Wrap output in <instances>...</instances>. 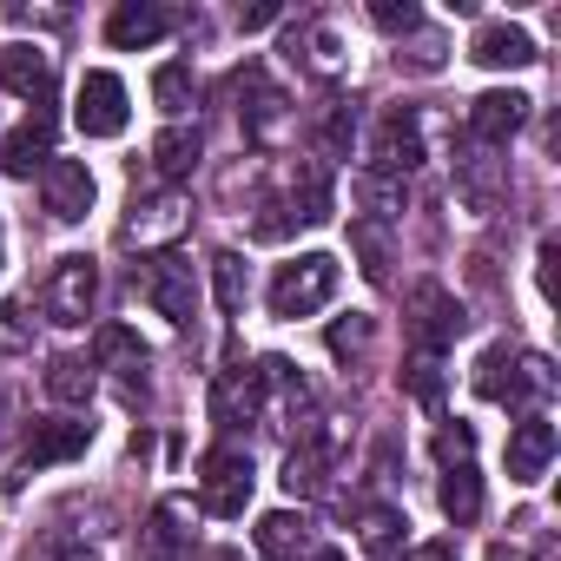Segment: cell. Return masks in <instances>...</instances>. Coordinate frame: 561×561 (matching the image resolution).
<instances>
[{"instance_id":"7","label":"cell","mask_w":561,"mask_h":561,"mask_svg":"<svg viewBox=\"0 0 561 561\" xmlns=\"http://www.w3.org/2000/svg\"><path fill=\"white\" fill-rule=\"evenodd\" d=\"M462 305H456V291H443V285H416L410 291V337H416V351L423 357H443L456 337H462Z\"/></svg>"},{"instance_id":"22","label":"cell","mask_w":561,"mask_h":561,"mask_svg":"<svg viewBox=\"0 0 561 561\" xmlns=\"http://www.w3.org/2000/svg\"><path fill=\"white\" fill-rule=\"evenodd\" d=\"M285 211H291V225H324L331 218V172L324 165H291V198H285Z\"/></svg>"},{"instance_id":"34","label":"cell","mask_w":561,"mask_h":561,"mask_svg":"<svg viewBox=\"0 0 561 561\" xmlns=\"http://www.w3.org/2000/svg\"><path fill=\"white\" fill-rule=\"evenodd\" d=\"M351 139H357V106L337 100V106L324 113V126H318V152H324V159H351Z\"/></svg>"},{"instance_id":"14","label":"cell","mask_w":561,"mask_h":561,"mask_svg":"<svg viewBox=\"0 0 561 561\" xmlns=\"http://www.w3.org/2000/svg\"><path fill=\"white\" fill-rule=\"evenodd\" d=\"M185 225H192V211H185V198H179V192H159V198H133V218H126V244H139V251H159V244H172Z\"/></svg>"},{"instance_id":"35","label":"cell","mask_w":561,"mask_h":561,"mask_svg":"<svg viewBox=\"0 0 561 561\" xmlns=\"http://www.w3.org/2000/svg\"><path fill=\"white\" fill-rule=\"evenodd\" d=\"M403 390H410L423 410H443V364L416 351V357H410V370H403Z\"/></svg>"},{"instance_id":"45","label":"cell","mask_w":561,"mask_h":561,"mask_svg":"<svg viewBox=\"0 0 561 561\" xmlns=\"http://www.w3.org/2000/svg\"><path fill=\"white\" fill-rule=\"evenodd\" d=\"M403 561H456V548H449V541H423V548H410Z\"/></svg>"},{"instance_id":"26","label":"cell","mask_w":561,"mask_h":561,"mask_svg":"<svg viewBox=\"0 0 561 561\" xmlns=\"http://www.w3.org/2000/svg\"><path fill=\"white\" fill-rule=\"evenodd\" d=\"M93 390H100V364H87V357H54V364H47V397H54V403L87 410Z\"/></svg>"},{"instance_id":"6","label":"cell","mask_w":561,"mask_h":561,"mask_svg":"<svg viewBox=\"0 0 561 561\" xmlns=\"http://www.w3.org/2000/svg\"><path fill=\"white\" fill-rule=\"evenodd\" d=\"M126 119H133V106H126V80H119V73H87L80 93H73V126H80L87 139H119Z\"/></svg>"},{"instance_id":"24","label":"cell","mask_w":561,"mask_h":561,"mask_svg":"<svg viewBox=\"0 0 561 561\" xmlns=\"http://www.w3.org/2000/svg\"><path fill=\"white\" fill-rule=\"evenodd\" d=\"M285 54H291L305 73H318V80H337V73H344V41H337L331 27H298Z\"/></svg>"},{"instance_id":"2","label":"cell","mask_w":561,"mask_h":561,"mask_svg":"<svg viewBox=\"0 0 561 561\" xmlns=\"http://www.w3.org/2000/svg\"><path fill=\"white\" fill-rule=\"evenodd\" d=\"M554 390V364L535 357V351H508V344H489L482 364H476V397L482 403H528V397H548Z\"/></svg>"},{"instance_id":"46","label":"cell","mask_w":561,"mask_h":561,"mask_svg":"<svg viewBox=\"0 0 561 561\" xmlns=\"http://www.w3.org/2000/svg\"><path fill=\"white\" fill-rule=\"evenodd\" d=\"M305 561H344V554H337V548H311Z\"/></svg>"},{"instance_id":"40","label":"cell","mask_w":561,"mask_h":561,"mask_svg":"<svg viewBox=\"0 0 561 561\" xmlns=\"http://www.w3.org/2000/svg\"><path fill=\"white\" fill-rule=\"evenodd\" d=\"M27 561H100L87 541H73V535H41L34 548H27Z\"/></svg>"},{"instance_id":"47","label":"cell","mask_w":561,"mask_h":561,"mask_svg":"<svg viewBox=\"0 0 561 561\" xmlns=\"http://www.w3.org/2000/svg\"><path fill=\"white\" fill-rule=\"evenodd\" d=\"M495 561H515V554H508V548H495Z\"/></svg>"},{"instance_id":"33","label":"cell","mask_w":561,"mask_h":561,"mask_svg":"<svg viewBox=\"0 0 561 561\" xmlns=\"http://www.w3.org/2000/svg\"><path fill=\"white\" fill-rule=\"evenodd\" d=\"M211 285H218V311L225 318H244V257L238 251H218L211 257Z\"/></svg>"},{"instance_id":"20","label":"cell","mask_w":561,"mask_h":561,"mask_svg":"<svg viewBox=\"0 0 561 561\" xmlns=\"http://www.w3.org/2000/svg\"><path fill=\"white\" fill-rule=\"evenodd\" d=\"M318 541H311V522L298 515V508H271L264 522H257V554L264 561H305Z\"/></svg>"},{"instance_id":"31","label":"cell","mask_w":561,"mask_h":561,"mask_svg":"<svg viewBox=\"0 0 561 561\" xmlns=\"http://www.w3.org/2000/svg\"><path fill=\"white\" fill-rule=\"evenodd\" d=\"M351 251H357V271L370 277V285H390V231H383V225L357 218V225H351Z\"/></svg>"},{"instance_id":"19","label":"cell","mask_w":561,"mask_h":561,"mask_svg":"<svg viewBox=\"0 0 561 561\" xmlns=\"http://www.w3.org/2000/svg\"><path fill=\"white\" fill-rule=\"evenodd\" d=\"M548 462H554V423L548 416H522L508 430V476L515 482H541Z\"/></svg>"},{"instance_id":"38","label":"cell","mask_w":561,"mask_h":561,"mask_svg":"<svg viewBox=\"0 0 561 561\" xmlns=\"http://www.w3.org/2000/svg\"><path fill=\"white\" fill-rule=\"evenodd\" d=\"M21 351H34L27 305H0V357H21Z\"/></svg>"},{"instance_id":"5","label":"cell","mask_w":561,"mask_h":561,"mask_svg":"<svg viewBox=\"0 0 561 561\" xmlns=\"http://www.w3.org/2000/svg\"><path fill=\"white\" fill-rule=\"evenodd\" d=\"M93 305H100V264H93V257H60L54 277H47V291H41V311H47L54 324L80 331V324L93 318Z\"/></svg>"},{"instance_id":"15","label":"cell","mask_w":561,"mask_h":561,"mask_svg":"<svg viewBox=\"0 0 561 561\" xmlns=\"http://www.w3.org/2000/svg\"><path fill=\"white\" fill-rule=\"evenodd\" d=\"M192 508L179 502V495H165L152 515H146V528H139V541H133V561H179L185 548H192Z\"/></svg>"},{"instance_id":"9","label":"cell","mask_w":561,"mask_h":561,"mask_svg":"<svg viewBox=\"0 0 561 561\" xmlns=\"http://www.w3.org/2000/svg\"><path fill=\"white\" fill-rule=\"evenodd\" d=\"M528 126V93H508V87H495V93H476L469 100V146H489V152H502L515 133Z\"/></svg>"},{"instance_id":"30","label":"cell","mask_w":561,"mask_h":561,"mask_svg":"<svg viewBox=\"0 0 561 561\" xmlns=\"http://www.w3.org/2000/svg\"><path fill=\"white\" fill-rule=\"evenodd\" d=\"M231 87H238V100H251V106H244L251 133H271V126H277V113H285V93H277V87H271V80H264L257 67H244V73H238Z\"/></svg>"},{"instance_id":"12","label":"cell","mask_w":561,"mask_h":561,"mask_svg":"<svg viewBox=\"0 0 561 561\" xmlns=\"http://www.w3.org/2000/svg\"><path fill=\"white\" fill-rule=\"evenodd\" d=\"M0 87H8L14 100H34V113L54 100V54L47 47H0Z\"/></svg>"},{"instance_id":"28","label":"cell","mask_w":561,"mask_h":561,"mask_svg":"<svg viewBox=\"0 0 561 561\" xmlns=\"http://www.w3.org/2000/svg\"><path fill=\"white\" fill-rule=\"evenodd\" d=\"M351 192H357V205H364V218H370V225L403 218V179H390V172H377V165H370V172H357V185H351Z\"/></svg>"},{"instance_id":"32","label":"cell","mask_w":561,"mask_h":561,"mask_svg":"<svg viewBox=\"0 0 561 561\" xmlns=\"http://www.w3.org/2000/svg\"><path fill=\"white\" fill-rule=\"evenodd\" d=\"M403 528H410V522H403V508H390V502H370V508H364V528H357V541H364L370 554H397V548H403Z\"/></svg>"},{"instance_id":"37","label":"cell","mask_w":561,"mask_h":561,"mask_svg":"<svg viewBox=\"0 0 561 561\" xmlns=\"http://www.w3.org/2000/svg\"><path fill=\"white\" fill-rule=\"evenodd\" d=\"M152 100H159L165 113H185V106H192V73H185L179 60L159 67V73H152Z\"/></svg>"},{"instance_id":"29","label":"cell","mask_w":561,"mask_h":561,"mask_svg":"<svg viewBox=\"0 0 561 561\" xmlns=\"http://www.w3.org/2000/svg\"><path fill=\"white\" fill-rule=\"evenodd\" d=\"M443 515H449L456 528H469V522L482 515V476H476L469 462L443 469Z\"/></svg>"},{"instance_id":"11","label":"cell","mask_w":561,"mask_h":561,"mask_svg":"<svg viewBox=\"0 0 561 561\" xmlns=\"http://www.w3.org/2000/svg\"><path fill=\"white\" fill-rule=\"evenodd\" d=\"M41 198H47V211H54L60 225H80V218L93 211V172H87V159H47Z\"/></svg>"},{"instance_id":"4","label":"cell","mask_w":561,"mask_h":561,"mask_svg":"<svg viewBox=\"0 0 561 561\" xmlns=\"http://www.w3.org/2000/svg\"><path fill=\"white\" fill-rule=\"evenodd\" d=\"M244 502H251V456L231 443L205 449L198 456V508L205 515H244Z\"/></svg>"},{"instance_id":"43","label":"cell","mask_w":561,"mask_h":561,"mask_svg":"<svg viewBox=\"0 0 561 561\" xmlns=\"http://www.w3.org/2000/svg\"><path fill=\"white\" fill-rule=\"evenodd\" d=\"M554 264H561V244L554 238H541V257H535V285H541V298L554 305Z\"/></svg>"},{"instance_id":"8","label":"cell","mask_w":561,"mask_h":561,"mask_svg":"<svg viewBox=\"0 0 561 561\" xmlns=\"http://www.w3.org/2000/svg\"><path fill=\"white\" fill-rule=\"evenodd\" d=\"M370 159H377V172H390V179H403V172H416V165L430 159V152H423V119H416V106H390V113L377 119Z\"/></svg>"},{"instance_id":"18","label":"cell","mask_w":561,"mask_h":561,"mask_svg":"<svg viewBox=\"0 0 561 561\" xmlns=\"http://www.w3.org/2000/svg\"><path fill=\"white\" fill-rule=\"evenodd\" d=\"M93 443V423H73V416H47L27 430V469H47V462H73L87 456Z\"/></svg>"},{"instance_id":"44","label":"cell","mask_w":561,"mask_h":561,"mask_svg":"<svg viewBox=\"0 0 561 561\" xmlns=\"http://www.w3.org/2000/svg\"><path fill=\"white\" fill-rule=\"evenodd\" d=\"M277 21V0H257V8H238V27L251 34V27H271Z\"/></svg>"},{"instance_id":"21","label":"cell","mask_w":561,"mask_h":561,"mask_svg":"<svg viewBox=\"0 0 561 561\" xmlns=\"http://www.w3.org/2000/svg\"><path fill=\"white\" fill-rule=\"evenodd\" d=\"M251 416H264L257 410V377L251 370H218V383H211V423L218 430H238Z\"/></svg>"},{"instance_id":"10","label":"cell","mask_w":561,"mask_h":561,"mask_svg":"<svg viewBox=\"0 0 561 561\" xmlns=\"http://www.w3.org/2000/svg\"><path fill=\"white\" fill-rule=\"evenodd\" d=\"M456 192L469 211H495L508 192V159H495L489 146H462L456 152Z\"/></svg>"},{"instance_id":"27","label":"cell","mask_w":561,"mask_h":561,"mask_svg":"<svg viewBox=\"0 0 561 561\" xmlns=\"http://www.w3.org/2000/svg\"><path fill=\"white\" fill-rule=\"evenodd\" d=\"M198 152H205L198 126H165V133L152 139V165H159V179H192Z\"/></svg>"},{"instance_id":"23","label":"cell","mask_w":561,"mask_h":561,"mask_svg":"<svg viewBox=\"0 0 561 561\" xmlns=\"http://www.w3.org/2000/svg\"><path fill=\"white\" fill-rule=\"evenodd\" d=\"M324 482H331V449L318 436H298L291 456H285V489L311 502V495H324Z\"/></svg>"},{"instance_id":"16","label":"cell","mask_w":561,"mask_h":561,"mask_svg":"<svg viewBox=\"0 0 561 561\" xmlns=\"http://www.w3.org/2000/svg\"><path fill=\"white\" fill-rule=\"evenodd\" d=\"M54 159V119L47 113H27L14 133H0V172L8 179H34V165L47 172Z\"/></svg>"},{"instance_id":"17","label":"cell","mask_w":561,"mask_h":561,"mask_svg":"<svg viewBox=\"0 0 561 561\" xmlns=\"http://www.w3.org/2000/svg\"><path fill=\"white\" fill-rule=\"evenodd\" d=\"M165 27H172V14L159 8V0H119V8L106 14V41L119 54H139V47L165 41Z\"/></svg>"},{"instance_id":"13","label":"cell","mask_w":561,"mask_h":561,"mask_svg":"<svg viewBox=\"0 0 561 561\" xmlns=\"http://www.w3.org/2000/svg\"><path fill=\"white\" fill-rule=\"evenodd\" d=\"M469 60L489 67V73H515V67H535L541 54H535L528 27H515V21H482L476 41H469Z\"/></svg>"},{"instance_id":"36","label":"cell","mask_w":561,"mask_h":561,"mask_svg":"<svg viewBox=\"0 0 561 561\" xmlns=\"http://www.w3.org/2000/svg\"><path fill=\"white\" fill-rule=\"evenodd\" d=\"M370 331H377V324H370V318H357V311H351V318H337V324H331V357H337V364H357V357L370 351Z\"/></svg>"},{"instance_id":"25","label":"cell","mask_w":561,"mask_h":561,"mask_svg":"<svg viewBox=\"0 0 561 561\" xmlns=\"http://www.w3.org/2000/svg\"><path fill=\"white\" fill-rule=\"evenodd\" d=\"M100 364H113L126 377V397H146V344L126 324H106L100 331Z\"/></svg>"},{"instance_id":"48","label":"cell","mask_w":561,"mask_h":561,"mask_svg":"<svg viewBox=\"0 0 561 561\" xmlns=\"http://www.w3.org/2000/svg\"><path fill=\"white\" fill-rule=\"evenodd\" d=\"M211 561H238V554H211Z\"/></svg>"},{"instance_id":"1","label":"cell","mask_w":561,"mask_h":561,"mask_svg":"<svg viewBox=\"0 0 561 561\" xmlns=\"http://www.w3.org/2000/svg\"><path fill=\"white\" fill-rule=\"evenodd\" d=\"M264 298H271V318H285V324L324 311V305L337 298V257H331V251H305V257H291V264H277V277H271Z\"/></svg>"},{"instance_id":"39","label":"cell","mask_w":561,"mask_h":561,"mask_svg":"<svg viewBox=\"0 0 561 561\" xmlns=\"http://www.w3.org/2000/svg\"><path fill=\"white\" fill-rule=\"evenodd\" d=\"M370 21L383 34H416L423 27V8H416V0H370Z\"/></svg>"},{"instance_id":"3","label":"cell","mask_w":561,"mask_h":561,"mask_svg":"<svg viewBox=\"0 0 561 561\" xmlns=\"http://www.w3.org/2000/svg\"><path fill=\"white\" fill-rule=\"evenodd\" d=\"M139 291H146V305L165 318V324H192L198 318V285H192V257L185 251H152L146 264H139Z\"/></svg>"},{"instance_id":"42","label":"cell","mask_w":561,"mask_h":561,"mask_svg":"<svg viewBox=\"0 0 561 561\" xmlns=\"http://www.w3.org/2000/svg\"><path fill=\"white\" fill-rule=\"evenodd\" d=\"M469 449H476V430H469V423H456V430H443V436H436V456H443V469L469 462Z\"/></svg>"},{"instance_id":"41","label":"cell","mask_w":561,"mask_h":561,"mask_svg":"<svg viewBox=\"0 0 561 561\" xmlns=\"http://www.w3.org/2000/svg\"><path fill=\"white\" fill-rule=\"evenodd\" d=\"M443 54H449V47H443L436 34H416V41H410V54H397V60H403L410 73H443Z\"/></svg>"}]
</instances>
